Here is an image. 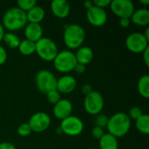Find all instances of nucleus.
Segmentation results:
<instances>
[{
	"label": "nucleus",
	"instance_id": "nucleus-1",
	"mask_svg": "<svg viewBox=\"0 0 149 149\" xmlns=\"http://www.w3.org/2000/svg\"><path fill=\"white\" fill-rule=\"evenodd\" d=\"M27 24L26 12L20 10L18 7H11L8 9L3 16L2 24L3 28L10 32L19 31L24 28Z\"/></svg>",
	"mask_w": 149,
	"mask_h": 149
},
{
	"label": "nucleus",
	"instance_id": "nucleus-2",
	"mask_svg": "<svg viewBox=\"0 0 149 149\" xmlns=\"http://www.w3.org/2000/svg\"><path fill=\"white\" fill-rule=\"evenodd\" d=\"M108 134L116 138L123 137L128 134L131 128V120L127 113L119 112L108 118L107 125Z\"/></svg>",
	"mask_w": 149,
	"mask_h": 149
},
{
	"label": "nucleus",
	"instance_id": "nucleus-3",
	"mask_svg": "<svg viewBox=\"0 0 149 149\" xmlns=\"http://www.w3.org/2000/svg\"><path fill=\"white\" fill-rule=\"evenodd\" d=\"M63 39L65 46L69 49H79L86 39L84 28L78 24H71L65 26Z\"/></svg>",
	"mask_w": 149,
	"mask_h": 149
},
{
	"label": "nucleus",
	"instance_id": "nucleus-4",
	"mask_svg": "<svg viewBox=\"0 0 149 149\" xmlns=\"http://www.w3.org/2000/svg\"><path fill=\"white\" fill-rule=\"evenodd\" d=\"M36 44L35 52L45 61H53L58 52L57 44L50 38L43 37Z\"/></svg>",
	"mask_w": 149,
	"mask_h": 149
},
{
	"label": "nucleus",
	"instance_id": "nucleus-5",
	"mask_svg": "<svg viewBox=\"0 0 149 149\" xmlns=\"http://www.w3.org/2000/svg\"><path fill=\"white\" fill-rule=\"evenodd\" d=\"M77 64L75 53L71 50H64L58 52L53 59L54 68L62 73H67L73 71Z\"/></svg>",
	"mask_w": 149,
	"mask_h": 149
},
{
	"label": "nucleus",
	"instance_id": "nucleus-6",
	"mask_svg": "<svg viewBox=\"0 0 149 149\" xmlns=\"http://www.w3.org/2000/svg\"><path fill=\"white\" fill-rule=\"evenodd\" d=\"M58 79L49 70H40L35 77V84L38 90L44 94H46L50 91L56 89Z\"/></svg>",
	"mask_w": 149,
	"mask_h": 149
},
{
	"label": "nucleus",
	"instance_id": "nucleus-7",
	"mask_svg": "<svg viewBox=\"0 0 149 149\" xmlns=\"http://www.w3.org/2000/svg\"><path fill=\"white\" fill-rule=\"evenodd\" d=\"M105 100L102 94L97 91H93L84 99V108L91 115H98L104 108Z\"/></svg>",
	"mask_w": 149,
	"mask_h": 149
},
{
	"label": "nucleus",
	"instance_id": "nucleus-8",
	"mask_svg": "<svg viewBox=\"0 0 149 149\" xmlns=\"http://www.w3.org/2000/svg\"><path fill=\"white\" fill-rule=\"evenodd\" d=\"M59 127L61 128L63 134L68 136H78L84 130V123L80 118L70 115L67 118L61 120Z\"/></svg>",
	"mask_w": 149,
	"mask_h": 149
},
{
	"label": "nucleus",
	"instance_id": "nucleus-9",
	"mask_svg": "<svg viewBox=\"0 0 149 149\" xmlns=\"http://www.w3.org/2000/svg\"><path fill=\"white\" fill-rule=\"evenodd\" d=\"M149 41L141 32H133L129 34L125 41L126 47L134 53H142L148 47Z\"/></svg>",
	"mask_w": 149,
	"mask_h": 149
},
{
	"label": "nucleus",
	"instance_id": "nucleus-10",
	"mask_svg": "<svg viewBox=\"0 0 149 149\" xmlns=\"http://www.w3.org/2000/svg\"><path fill=\"white\" fill-rule=\"evenodd\" d=\"M110 9L120 18H130L135 7L131 0H112Z\"/></svg>",
	"mask_w": 149,
	"mask_h": 149
},
{
	"label": "nucleus",
	"instance_id": "nucleus-11",
	"mask_svg": "<svg viewBox=\"0 0 149 149\" xmlns=\"http://www.w3.org/2000/svg\"><path fill=\"white\" fill-rule=\"evenodd\" d=\"M52 119L50 115L45 112H37L31 116L27 122L32 132L42 133L49 128Z\"/></svg>",
	"mask_w": 149,
	"mask_h": 149
},
{
	"label": "nucleus",
	"instance_id": "nucleus-12",
	"mask_svg": "<svg viewBox=\"0 0 149 149\" xmlns=\"http://www.w3.org/2000/svg\"><path fill=\"white\" fill-rule=\"evenodd\" d=\"M86 18L88 22L96 27L103 26L107 21V13L105 9L93 5L86 10Z\"/></svg>",
	"mask_w": 149,
	"mask_h": 149
},
{
	"label": "nucleus",
	"instance_id": "nucleus-13",
	"mask_svg": "<svg viewBox=\"0 0 149 149\" xmlns=\"http://www.w3.org/2000/svg\"><path fill=\"white\" fill-rule=\"evenodd\" d=\"M77 87V80L71 75H64L58 79L56 89L61 94H69Z\"/></svg>",
	"mask_w": 149,
	"mask_h": 149
},
{
	"label": "nucleus",
	"instance_id": "nucleus-14",
	"mask_svg": "<svg viewBox=\"0 0 149 149\" xmlns=\"http://www.w3.org/2000/svg\"><path fill=\"white\" fill-rule=\"evenodd\" d=\"M72 104L69 100L60 99V100L53 106V115L60 120L72 115Z\"/></svg>",
	"mask_w": 149,
	"mask_h": 149
},
{
	"label": "nucleus",
	"instance_id": "nucleus-15",
	"mask_svg": "<svg viewBox=\"0 0 149 149\" xmlns=\"http://www.w3.org/2000/svg\"><path fill=\"white\" fill-rule=\"evenodd\" d=\"M51 10L55 17L58 18H65L70 14L71 6L65 0H53L51 3Z\"/></svg>",
	"mask_w": 149,
	"mask_h": 149
},
{
	"label": "nucleus",
	"instance_id": "nucleus-16",
	"mask_svg": "<svg viewBox=\"0 0 149 149\" xmlns=\"http://www.w3.org/2000/svg\"><path fill=\"white\" fill-rule=\"evenodd\" d=\"M44 31L40 24L28 23L24 27L25 38L31 42H38L41 38H43Z\"/></svg>",
	"mask_w": 149,
	"mask_h": 149
},
{
	"label": "nucleus",
	"instance_id": "nucleus-17",
	"mask_svg": "<svg viewBox=\"0 0 149 149\" xmlns=\"http://www.w3.org/2000/svg\"><path fill=\"white\" fill-rule=\"evenodd\" d=\"M131 23L139 26H147L149 24V10L140 8L135 10L130 17Z\"/></svg>",
	"mask_w": 149,
	"mask_h": 149
},
{
	"label": "nucleus",
	"instance_id": "nucleus-18",
	"mask_svg": "<svg viewBox=\"0 0 149 149\" xmlns=\"http://www.w3.org/2000/svg\"><path fill=\"white\" fill-rule=\"evenodd\" d=\"M75 57L77 63L86 65L93 59V51L89 46H81L77 49Z\"/></svg>",
	"mask_w": 149,
	"mask_h": 149
},
{
	"label": "nucleus",
	"instance_id": "nucleus-19",
	"mask_svg": "<svg viewBox=\"0 0 149 149\" xmlns=\"http://www.w3.org/2000/svg\"><path fill=\"white\" fill-rule=\"evenodd\" d=\"M26 17L28 23L40 24L45 17V10L42 6L36 4L33 8L26 12Z\"/></svg>",
	"mask_w": 149,
	"mask_h": 149
},
{
	"label": "nucleus",
	"instance_id": "nucleus-20",
	"mask_svg": "<svg viewBox=\"0 0 149 149\" xmlns=\"http://www.w3.org/2000/svg\"><path fill=\"white\" fill-rule=\"evenodd\" d=\"M99 146V149H119V142L116 137L107 133L100 140Z\"/></svg>",
	"mask_w": 149,
	"mask_h": 149
},
{
	"label": "nucleus",
	"instance_id": "nucleus-21",
	"mask_svg": "<svg viewBox=\"0 0 149 149\" xmlns=\"http://www.w3.org/2000/svg\"><path fill=\"white\" fill-rule=\"evenodd\" d=\"M137 88H138V92L140 93V95L144 98V99H148L149 98V75L148 74H145L142 75L139 81H138V85H137Z\"/></svg>",
	"mask_w": 149,
	"mask_h": 149
},
{
	"label": "nucleus",
	"instance_id": "nucleus-22",
	"mask_svg": "<svg viewBox=\"0 0 149 149\" xmlns=\"http://www.w3.org/2000/svg\"><path fill=\"white\" fill-rule=\"evenodd\" d=\"M17 49L21 54L25 55V56H29V55H31L35 52L36 44L34 42H31V41L24 38L23 40H20V43H19Z\"/></svg>",
	"mask_w": 149,
	"mask_h": 149
},
{
	"label": "nucleus",
	"instance_id": "nucleus-23",
	"mask_svg": "<svg viewBox=\"0 0 149 149\" xmlns=\"http://www.w3.org/2000/svg\"><path fill=\"white\" fill-rule=\"evenodd\" d=\"M135 126L137 130L143 134H149V116L148 114L143 113L139 119L135 120Z\"/></svg>",
	"mask_w": 149,
	"mask_h": 149
},
{
	"label": "nucleus",
	"instance_id": "nucleus-24",
	"mask_svg": "<svg viewBox=\"0 0 149 149\" xmlns=\"http://www.w3.org/2000/svg\"><path fill=\"white\" fill-rule=\"evenodd\" d=\"M3 41L8 47L11 48V49L17 48L19 45V43H20V39L17 36V34H15L14 32H10V31L4 33Z\"/></svg>",
	"mask_w": 149,
	"mask_h": 149
},
{
	"label": "nucleus",
	"instance_id": "nucleus-25",
	"mask_svg": "<svg viewBox=\"0 0 149 149\" xmlns=\"http://www.w3.org/2000/svg\"><path fill=\"white\" fill-rule=\"evenodd\" d=\"M17 4L20 10L27 12L37 4V2L35 0H18L17 2Z\"/></svg>",
	"mask_w": 149,
	"mask_h": 149
},
{
	"label": "nucleus",
	"instance_id": "nucleus-26",
	"mask_svg": "<svg viewBox=\"0 0 149 149\" xmlns=\"http://www.w3.org/2000/svg\"><path fill=\"white\" fill-rule=\"evenodd\" d=\"M45 95H46V98H47V100L49 101V103H51L52 105H55L61 99L60 93L57 91V89H54L52 91H50Z\"/></svg>",
	"mask_w": 149,
	"mask_h": 149
},
{
	"label": "nucleus",
	"instance_id": "nucleus-27",
	"mask_svg": "<svg viewBox=\"0 0 149 149\" xmlns=\"http://www.w3.org/2000/svg\"><path fill=\"white\" fill-rule=\"evenodd\" d=\"M107 122H108V117L106 114L100 113V114L96 115V118H95V120H94V123H95L96 127H100L104 129V128L107 127Z\"/></svg>",
	"mask_w": 149,
	"mask_h": 149
},
{
	"label": "nucleus",
	"instance_id": "nucleus-28",
	"mask_svg": "<svg viewBox=\"0 0 149 149\" xmlns=\"http://www.w3.org/2000/svg\"><path fill=\"white\" fill-rule=\"evenodd\" d=\"M31 129L28 123H22L17 127V134L22 137L29 136L31 134Z\"/></svg>",
	"mask_w": 149,
	"mask_h": 149
},
{
	"label": "nucleus",
	"instance_id": "nucleus-29",
	"mask_svg": "<svg viewBox=\"0 0 149 149\" xmlns=\"http://www.w3.org/2000/svg\"><path fill=\"white\" fill-rule=\"evenodd\" d=\"M142 114H143L142 110L140 107H131L129 112H128V113H127V115L130 118V120H136L137 119H139Z\"/></svg>",
	"mask_w": 149,
	"mask_h": 149
},
{
	"label": "nucleus",
	"instance_id": "nucleus-30",
	"mask_svg": "<svg viewBox=\"0 0 149 149\" xmlns=\"http://www.w3.org/2000/svg\"><path fill=\"white\" fill-rule=\"evenodd\" d=\"M104 134H105V132H104V129L103 128H101L100 127H96V126H94L93 127V129H92V135L95 139H97V140L100 141L104 136Z\"/></svg>",
	"mask_w": 149,
	"mask_h": 149
},
{
	"label": "nucleus",
	"instance_id": "nucleus-31",
	"mask_svg": "<svg viewBox=\"0 0 149 149\" xmlns=\"http://www.w3.org/2000/svg\"><path fill=\"white\" fill-rule=\"evenodd\" d=\"M111 1L112 0H94V1H93V5L102 8V9H105L106 7L110 5Z\"/></svg>",
	"mask_w": 149,
	"mask_h": 149
},
{
	"label": "nucleus",
	"instance_id": "nucleus-32",
	"mask_svg": "<svg viewBox=\"0 0 149 149\" xmlns=\"http://www.w3.org/2000/svg\"><path fill=\"white\" fill-rule=\"evenodd\" d=\"M7 60V52L3 45H0V65H3Z\"/></svg>",
	"mask_w": 149,
	"mask_h": 149
},
{
	"label": "nucleus",
	"instance_id": "nucleus-33",
	"mask_svg": "<svg viewBox=\"0 0 149 149\" xmlns=\"http://www.w3.org/2000/svg\"><path fill=\"white\" fill-rule=\"evenodd\" d=\"M73 71H75L79 74H82V73H84L86 72V65H84L82 64L77 63L75 67H74V69H73Z\"/></svg>",
	"mask_w": 149,
	"mask_h": 149
},
{
	"label": "nucleus",
	"instance_id": "nucleus-34",
	"mask_svg": "<svg viewBox=\"0 0 149 149\" xmlns=\"http://www.w3.org/2000/svg\"><path fill=\"white\" fill-rule=\"evenodd\" d=\"M93 91V87H92L91 85H89V84H85V85L82 86V93L85 94V96L88 95V94L91 93Z\"/></svg>",
	"mask_w": 149,
	"mask_h": 149
},
{
	"label": "nucleus",
	"instance_id": "nucleus-35",
	"mask_svg": "<svg viewBox=\"0 0 149 149\" xmlns=\"http://www.w3.org/2000/svg\"><path fill=\"white\" fill-rule=\"evenodd\" d=\"M142 58L145 65L147 66H149V47H148L143 52H142Z\"/></svg>",
	"mask_w": 149,
	"mask_h": 149
},
{
	"label": "nucleus",
	"instance_id": "nucleus-36",
	"mask_svg": "<svg viewBox=\"0 0 149 149\" xmlns=\"http://www.w3.org/2000/svg\"><path fill=\"white\" fill-rule=\"evenodd\" d=\"M0 149H17V148H16V147H15L12 143L5 141V142H1V143H0Z\"/></svg>",
	"mask_w": 149,
	"mask_h": 149
},
{
	"label": "nucleus",
	"instance_id": "nucleus-37",
	"mask_svg": "<svg viewBox=\"0 0 149 149\" xmlns=\"http://www.w3.org/2000/svg\"><path fill=\"white\" fill-rule=\"evenodd\" d=\"M131 24L130 18H120V25L123 28H127Z\"/></svg>",
	"mask_w": 149,
	"mask_h": 149
},
{
	"label": "nucleus",
	"instance_id": "nucleus-38",
	"mask_svg": "<svg viewBox=\"0 0 149 149\" xmlns=\"http://www.w3.org/2000/svg\"><path fill=\"white\" fill-rule=\"evenodd\" d=\"M83 5H84V7H85L86 10H88V9H90L91 7L93 6V1H91V0H86V1H85V2L83 3Z\"/></svg>",
	"mask_w": 149,
	"mask_h": 149
},
{
	"label": "nucleus",
	"instance_id": "nucleus-39",
	"mask_svg": "<svg viewBox=\"0 0 149 149\" xmlns=\"http://www.w3.org/2000/svg\"><path fill=\"white\" fill-rule=\"evenodd\" d=\"M4 33H5L4 28H3L2 23H0V43L3 41V36H4Z\"/></svg>",
	"mask_w": 149,
	"mask_h": 149
},
{
	"label": "nucleus",
	"instance_id": "nucleus-40",
	"mask_svg": "<svg viewBox=\"0 0 149 149\" xmlns=\"http://www.w3.org/2000/svg\"><path fill=\"white\" fill-rule=\"evenodd\" d=\"M143 34H144L145 38L149 41V28H147V29H146V31H145V33H143Z\"/></svg>",
	"mask_w": 149,
	"mask_h": 149
},
{
	"label": "nucleus",
	"instance_id": "nucleus-41",
	"mask_svg": "<svg viewBox=\"0 0 149 149\" xmlns=\"http://www.w3.org/2000/svg\"><path fill=\"white\" fill-rule=\"evenodd\" d=\"M141 4H144V5H148L149 4V0H140L139 1Z\"/></svg>",
	"mask_w": 149,
	"mask_h": 149
},
{
	"label": "nucleus",
	"instance_id": "nucleus-42",
	"mask_svg": "<svg viewBox=\"0 0 149 149\" xmlns=\"http://www.w3.org/2000/svg\"><path fill=\"white\" fill-rule=\"evenodd\" d=\"M57 134H63V132H62V130H61V128H60V127L57 129Z\"/></svg>",
	"mask_w": 149,
	"mask_h": 149
},
{
	"label": "nucleus",
	"instance_id": "nucleus-43",
	"mask_svg": "<svg viewBox=\"0 0 149 149\" xmlns=\"http://www.w3.org/2000/svg\"><path fill=\"white\" fill-rule=\"evenodd\" d=\"M89 149H97V148H89Z\"/></svg>",
	"mask_w": 149,
	"mask_h": 149
}]
</instances>
